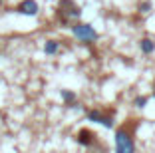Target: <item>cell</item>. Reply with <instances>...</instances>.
<instances>
[{
  "label": "cell",
  "mask_w": 155,
  "mask_h": 153,
  "mask_svg": "<svg viewBox=\"0 0 155 153\" xmlns=\"http://www.w3.org/2000/svg\"><path fill=\"white\" fill-rule=\"evenodd\" d=\"M96 137L97 135L90 129H80L76 133V141H78V145H82V147H91V145L96 143Z\"/></svg>",
  "instance_id": "5b68a950"
},
{
  "label": "cell",
  "mask_w": 155,
  "mask_h": 153,
  "mask_svg": "<svg viewBox=\"0 0 155 153\" xmlns=\"http://www.w3.org/2000/svg\"><path fill=\"white\" fill-rule=\"evenodd\" d=\"M137 46H139V50H141V54H145V56H151V54L155 52V40H151L149 36L139 38Z\"/></svg>",
  "instance_id": "8992f818"
},
{
  "label": "cell",
  "mask_w": 155,
  "mask_h": 153,
  "mask_svg": "<svg viewBox=\"0 0 155 153\" xmlns=\"http://www.w3.org/2000/svg\"><path fill=\"white\" fill-rule=\"evenodd\" d=\"M114 141H115V153H135L133 129H129L127 125H121L115 129Z\"/></svg>",
  "instance_id": "6da1fadb"
},
{
  "label": "cell",
  "mask_w": 155,
  "mask_h": 153,
  "mask_svg": "<svg viewBox=\"0 0 155 153\" xmlns=\"http://www.w3.org/2000/svg\"><path fill=\"white\" fill-rule=\"evenodd\" d=\"M151 94H153V98H155V80H153V86H151Z\"/></svg>",
  "instance_id": "8fae6325"
},
{
  "label": "cell",
  "mask_w": 155,
  "mask_h": 153,
  "mask_svg": "<svg viewBox=\"0 0 155 153\" xmlns=\"http://www.w3.org/2000/svg\"><path fill=\"white\" fill-rule=\"evenodd\" d=\"M147 104H149V98L147 95H135V99H133V108H137V109L147 108Z\"/></svg>",
  "instance_id": "9c48e42d"
},
{
  "label": "cell",
  "mask_w": 155,
  "mask_h": 153,
  "mask_svg": "<svg viewBox=\"0 0 155 153\" xmlns=\"http://www.w3.org/2000/svg\"><path fill=\"white\" fill-rule=\"evenodd\" d=\"M70 30H72V34H74V36H76L80 42H84V44H94V42L100 38L97 30L91 26V24L80 22V20H76V22L70 24Z\"/></svg>",
  "instance_id": "7a4b0ae2"
},
{
  "label": "cell",
  "mask_w": 155,
  "mask_h": 153,
  "mask_svg": "<svg viewBox=\"0 0 155 153\" xmlns=\"http://www.w3.org/2000/svg\"><path fill=\"white\" fill-rule=\"evenodd\" d=\"M8 12H16V14H22V16H28V18H34L40 12V6H38L36 0H22Z\"/></svg>",
  "instance_id": "277c9868"
},
{
  "label": "cell",
  "mask_w": 155,
  "mask_h": 153,
  "mask_svg": "<svg viewBox=\"0 0 155 153\" xmlns=\"http://www.w3.org/2000/svg\"><path fill=\"white\" fill-rule=\"evenodd\" d=\"M60 98H62V101H64L68 108H78V105H76V101H78L76 91H72V90H60Z\"/></svg>",
  "instance_id": "52a82bcc"
},
{
  "label": "cell",
  "mask_w": 155,
  "mask_h": 153,
  "mask_svg": "<svg viewBox=\"0 0 155 153\" xmlns=\"http://www.w3.org/2000/svg\"><path fill=\"white\" fill-rule=\"evenodd\" d=\"M58 50H60V42L58 40H46L44 42V54L54 56V54H58Z\"/></svg>",
  "instance_id": "ba28073f"
},
{
  "label": "cell",
  "mask_w": 155,
  "mask_h": 153,
  "mask_svg": "<svg viewBox=\"0 0 155 153\" xmlns=\"http://www.w3.org/2000/svg\"><path fill=\"white\" fill-rule=\"evenodd\" d=\"M2 4H4V0H0V8H2Z\"/></svg>",
  "instance_id": "7c38bea8"
},
{
  "label": "cell",
  "mask_w": 155,
  "mask_h": 153,
  "mask_svg": "<svg viewBox=\"0 0 155 153\" xmlns=\"http://www.w3.org/2000/svg\"><path fill=\"white\" fill-rule=\"evenodd\" d=\"M86 115H87V119H90V121L100 123V125H104L105 129H111V127L115 125V121H114V111L107 113V111H104V109H90Z\"/></svg>",
  "instance_id": "3957f363"
},
{
  "label": "cell",
  "mask_w": 155,
  "mask_h": 153,
  "mask_svg": "<svg viewBox=\"0 0 155 153\" xmlns=\"http://www.w3.org/2000/svg\"><path fill=\"white\" fill-rule=\"evenodd\" d=\"M137 10H139L141 14H149L151 10H153V2H151V0H143V2H139Z\"/></svg>",
  "instance_id": "30bf717a"
}]
</instances>
